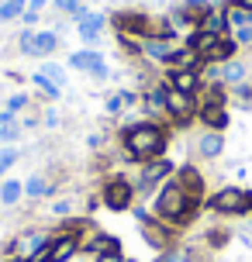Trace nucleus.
Returning a JSON list of instances; mask_svg holds the SVG:
<instances>
[{"instance_id":"7c9ffc66","label":"nucleus","mask_w":252,"mask_h":262,"mask_svg":"<svg viewBox=\"0 0 252 262\" xmlns=\"http://www.w3.org/2000/svg\"><path fill=\"white\" fill-rule=\"evenodd\" d=\"M17 45H21V52H25V55H35V31H31V28H25Z\"/></svg>"},{"instance_id":"ea45409f","label":"nucleus","mask_w":252,"mask_h":262,"mask_svg":"<svg viewBox=\"0 0 252 262\" xmlns=\"http://www.w3.org/2000/svg\"><path fill=\"white\" fill-rule=\"evenodd\" d=\"M69 210H73V207H69L66 200H59V204H55V214H69Z\"/></svg>"},{"instance_id":"4468645a","label":"nucleus","mask_w":252,"mask_h":262,"mask_svg":"<svg viewBox=\"0 0 252 262\" xmlns=\"http://www.w3.org/2000/svg\"><path fill=\"white\" fill-rule=\"evenodd\" d=\"M176 183L190 193V200H200V193H204V176H200L194 166H183V169H180V176H176Z\"/></svg>"},{"instance_id":"aec40b11","label":"nucleus","mask_w":252,"mask_h":262,"mask_svg":"<svg viewBox=\"0 0 252 262\" xmlns=\"http://www.w3.org/2000/svg\"><path fill=\"white\" fill-rule=\"evenodd\" d=\"M218 79H221V83H228V86H242V79H245V66H242L239 59H232V62L221 66Z\"/></svg>"},{"instance_id":"c756f323","label":"nucleus","mask_w":252,"mask_h":262,"mask_svg":"<svg viewBox=\"0 0 252 262\" xmlns=\"http://www.w3.org/2000/svg\"><path fill=\"white\" fill-rule=\"evenodd\" d=\"M38 73H41L45 79H49L52 86H59V90H62V83H66V76H62V69H59V66H52V62H49V66H41Z\"/></svg>"},{"instance_id":"4c0bfd02","label":"nucleus","mask_w":252,"mask_h":262,"mask_svg":"<svg viewBox=\"0 0 252 262\" xmlns=\"http://www.w3.org/2000/svg\"><path fill=\"white\" fill-rule=\"evenodd\" d=\"M45 4H49V0H28V11H35V14H38L41 7H45Z\"/></svg>"},{"instance_id":"a211bd4d","label":"nucleus","mask_w":252,"mask_h":262,"mask_svg":"<svg viewBox=\"0 0 252 262\" xmlns=\"http://www.w3.org/2000/svg\"><path fill=\"white\" fill-rule=\"evenodd\" d=\"M235 49H239V41H235V38H221L211 52L204 55V59H207V62H221V66H225V62L235 59Z\"/></svg>"},{"instance_id":"f8f14e48","label":"nucleus","mask_w":252,"mask_h":262,"mask_svg":"<svg viewBox=\"0 0 252 262\" xmlns=\"http://www.w3.org/2000/svg\"><path fill=\"white\" fill-rule=\"evenodd\" d=\"M197 152H200V159H218L225 152V135L221 131H204L197 142Z\"/></svg>"},{"instance_id":"20e7f679","label":"nucleus","mask_w":252,"mask_h":262,"mask_svg":"<svg viewBox=\"0 0 252 262\" xmlns=\"http://www.w3.org/2000/svg\"><path fill=\"white\" fill-rule=\"evenodd\" d=\"M200 121L207 124V131L228 128V111H225V100H221V90H211V100L200 104Z\"/></svg>"},{"instance_id":"39448f33","label":"nucleus","mask_w":252,"mask_h":262,"mask_svg":"<svg viewBox=\"0 0 252 262\" xmlns=\"http://www.w3.org/2000/svg\"><path fill=\"white\" fill-rule=\"evenodd\" d=\"M166 114L176 121H190L197 114V100L190 93H180V90H173V86H166Z\"/></svg>"},{"instance_id":"ddd939ff","label":"nucleus","mask_w":252,"mask_h":262,"mask_svg":"<svg viewBox=\"0 0 252 262\" xmlns=\"http://www.w3.org/2000/svg\"><path fill=\"white\" fill-rule=\"evenodd\" d=\"M76 249H80V238H76V235H59V238H52V249H49V262H66Z\"/></svg>"},{"instance_id":"bb28decb","label":"nucleus","mask_w":252,"mask_h":262,"mask_svg":"<svg viewBox=\"0 0 252 262\" xmlns=\"http://www.w3.org/2000/svg\"><path fill=\"white\" fill-rule=\"evenodd\" d=\"M17 135H21V124L14 118H4V114H0V142H14Z\"/></svg>"},{"instance_id":"58836bf2","label":"nucleus","mask_w":252,"mask_h":262,"mask_svg":"<svg viewBox=\"0 0 252 262\" xmlns=\"http://www.w3.org/2000/svg\"><path fill=\"white\" fill-rule=\"evenodd\" d=\"M21 21H25V25H35V21H38V14H35V11H25V14H21Z\"/></svg>"},{"instance_id":"a19ab883","label":"nucleus","mask_w":252,"mask_h":262,"mask_svg":"<svg viewBox=\"0 0 252 262\" xmlns=\"http://www.w3.org/2000/svg\"><path fill=\"white\" fill-rule=\"evenodd\" d=\"M124 262H135V259H124Z\"/></svg>"},{"instance_id":"f257e3e1","label":"nucleus","mask_w":252,"mask_h":262,"mask_svg":"<svg viewBox=\"0 0 252 262\" xmlns=\"http://www.w3.org/2000/svg\"><path fill=\"white\" fill-rule=\"evenodd\" d=\"M121 142H124V148H128L132 159H156L162 148H166V131H162L159 124L142 121V124H132V128L124 131Z\"/></svg>"},{"instance_id":"1a4fd4ad","label":"nucleus","mask_w":252,"mask_h":262,"mask_svg":"<svg viewBox=\"0 0 252 262\" xmlns=\"http://www.w3.org/2000/svg\"><path fill=\"white\" fill-rule=\"evenodd\" d=\"M114 25L121 28V35H128V31H132V35H142V38H152V35H156V31H152V21L142 17V14H118Z\"/></svg>"},{"instance_id":"a878e982","label":"nucleus","mask_w":252,"mask_h":262,"mask_svg":"<svg viewBox=\"0 0 252 262\" xmlns=\"http://www.w3.org/2000/svg\"><path fill=\"white\" fill-rule=\"evenodd\" d=\"M145 111H152V114H166V90H149L145 93Z\"/></svg>"},{"instance_id":"0eeeda50","label":"nucleus","mask_w":252,"mask_h":262,"mask_svg":"<svg viewBox=\"0 0 252 262\" xmlns=\"http://www.w3.org/2000/svg\"><path fill=\"white\" fill-rule=\"evenodd\" d=\"M138 217H142V235H145L149 245H152V249H170V245H173V231H170V228L156 224V221L145 214V210H142Z\"/></svg>"},{"instance_id":"6ab92c4d","label":"nucleus","mask_w":252,"mask_h":262,"mask_svg":"<svg viewBox=\"0 0 252 262\" xmlns=\"http://www.w3.org/2000/svg\"><path fill=\"white\" fill-rule=\"evenodd\" d=\"M200 31H207V35H225L228 31V14L225 11H207L200 17Z\"/></svg>"},{"instance_id":"393cba45","label":"nucleus","mask_w":252,"mask_h":262,"mask_svg":"<svg viewBox=\"0 0 252 262\" xmlns=\"http://www.w3.org/2000/svg\"><path fill=\"white\" fill-rule=\"evenodd\" d=\"M21 193H25V186L17 183V180L0 183V200H4V204H17V200H21Z\"/></svg>"},{"instance_id":"dca6fc26","label":"nucleus","mask_w":252,"mask_h":262,"mask_svg":"<svg viewBox=\"0 0 252 262\" xmlns=\"http://www.w3.org/2000/svg\"><path fill=\"white\" fill-rule=\"evenodd\" d=\"M200 62H204V59H200V52H197V49H190V45H183V49H176V52H173V59H170V69H197Z\"/></svg>"},{"instance_id":"412c9836","label":"nucleus","mask_w":252,"mask_h":262,"mask_svg":"<svg viewBox=\"0 0 252 262\" xmlns=\"http://www.w3.org/2000/svg\"><path fill=\"white\" fill-rule=\"evenodd\" d=\"M135 100H138V97H135L132 90H121V93H114V97L104 104V111H107V114H121V111H124V107H132Z\"/></svg>"},{"instance_id":"72a5a7b5","label":"nucleus","mask_w":252,"mask_h":262,"mask_svg":"<svg viewBox=\"0 0 252 262\" xmlns=\"http://www.w3.org/2000/svg\"><path fill=\"white\" fill-rule=\"evenodd\" d=\"M235 41H239V45H252V25L239 28V31H235Z\"/></svg>"},{"instance_id":"e433bc0d","label":"nucleus","mask_w":252,"mask_h":262,"mask_svg":"<svg viewBox=\"0 0 252 262\" xmlns=\"http://www.w3.org/2000/svg\"><path fill=\"white\" fill-rule=\"evenodd\" d=\"M162 262H194V259H190L186 252H170V255H166Z\"/></svg>"},{"instance_id":"f03ea898","label":"nucleus","mask_w":252,"mask_h":262,"mask_svg":"<svg viewBox=\"0 0 252 262\" xmlns=\"http://www.w3.org/2000/svg\"><path fill=\"white\" fill-rule=\"evenodd\" d=\"M194 204H197V200H190V193H186L176 180L166 183L159 190V196H156V210H159L162 221H170V224H186L194 217Z\"/></svg>"},{"instance_id":"9d476101","label":"nucleus","mask_w":252,"mask_h":262,"mask_svg":"<svg viewBox=\"0 0 252 262\" xmlns=\"http://www.w3.org/2000/svg\"><path fill=\"white\" fill-rule=\"evenodd\" d=\"M170 86L173 90H180V93H194L200 90V76H197V69H170Z\"/></svg>"},{"instance_id":"c9c22d12","label":"nucleus","mask_w":252,"mask_h":262,"mask_svg":"<svg viewBox=\"0 0 252 262\" xmlns=\"http://www.w3.org/2000/svg\"><path fill=\"white\" fill-rule=\"evenodd\" d=\"M235 93H239L242 104H249V100H252V86H245V83H242V86H235Z\"/></svg>"},{"instance_id":"b1692460","label":"nucleus","mask_w":252,"mask_h":262,"mask_svg":"<svg viewBox=\"0 0 252 262\" xmlns=\"http://www.w3.org/2000/svg\"><path fill=\"white\" fill-rule=\"evenodd\" d=\"M228 14V25H235V28H245L252 25V11H245V7H239V4H232V7H225Z\"/></svg>"},{"instance_id":"6e6552de","label":"nucleus","mask_w":252,"mask_h":262,"mask_svg":"<svg viewBox=\"0 0 252 262\" xmlns=\"http://www.w3.org/2000/svg\"><path fill=\"white\" fill-rule=\"evenodd\" d=\"M132 196H135V190H132V183H124V180H114V183L104 186V204L111 210H124L132 204Z\"/></svg>"},{"instance_id":"9b49d317","label":"nucleus","mask_w":252,"mask_h":262,"mask_svg":"<svg viewBox=\"0 0 252 262\" xmlns=\"http://www.w3.org/2000/svg\"><path fill=\"white\" fill-rule=\"evenodd\" d=\"M138 49H142L149 59H156V62H170L173 52H176L166 38H156V35H152V38H142V41H138Z\"/></svg>"},{"instance_id":"f704fd0d","label":"nucleus","mask_w":252,"mask_h":262,"mask_svg":"<svg viewBox=\"0 0 252 262\" xmlns=\"http://www.w3.org/2000/svg\"><path fill=\"white\" fill-rule=\"evenodd\" d=\"M97 262H124L118 255V249H111V252H100V255H97Z\"/></svg>"},{"instance_id":"2f4dec72","label":"nucleus","mask_w":252,"mask_h":262,"mask_svg":"<svg viewBox=\"0 0 252 262\" xmlns=\"http://www.w3.org/2000/svg\"><path fill=\"white\" fill-rule=\"evenodd\" d=\"M14 162H17V152H14V148H7V152H0V172H7L14 166Z\"/></svg>"},{"instance_id":"4be33fe9","label":"nucleus","mask_w":252,"mask_h":262,"mask_svg":"<svg viewBox=\"0 0 252 262\" xmlns=\"http://www.w3.org/2000/svg\"><path fill=\"white\" fill-rule=\"evenodd\" d=\"M55 45H59V35H52V31H35V55L55 52Z\"/></svg>"},{"instance_id":"423d86ee","label":"nucleus","mask_w":252,"mask_h":262,"mask_svg":"<svg viewBox=\"0 0 252 262\" xmlns=\"http://www.w3.org/2000/svg\"><path fill=\"white\" fill-rule=\"evenodd\" d=\"M69 66H73V69H83V73H93L97 79H104V76H107L104 55H100V52H90V49H83V52H73V55H69Z\"/></svg>"},{"instance_id":"2eb2a0df","label":"nucleus","mask_w":252,"mask_h":262,"mask_svg":"<svg viewBox=\"0 0 252 262\" xmlns=\"http://www.w3.org/2000/svg\"><path fill=\"white\" fill-rule=\"evenodd\" d=\"M173 172V162L170 159H159V162H152L145 172H142V190H152V186L159 183V180H166Z\"/></svg>"},{"instance_id":"c85d7f7f","label":"nucleus","mask_w":252,"mask_h":262,"mask_svg":"<svg viewBox=\"0 0 252 262\" xmlns=\"http://www.w3.org/2000/svg\"><path fill=\"white\" fill-rule=\"evenodd\" d=\"M28 107V97L25 93H14V97H7V107H4V118H14V114H21Z\"/></svg>"},{"instance_id":"f3484780","label":"nucleus","mask_w":252,"mask_h":262,"mask_svg":"<svg viewBox=\"0 0 252 262\" xmlns=\"http://www.w3.org/2000/svg\"><path fill=\"white\" fill-rule=\"evenodd\" d=\"M76 31H80L83 41H97L100 31H104V17H100V14H87L83 21H76Z\"/></svg>"},{"instance_id":"7ed1b4c3","label":"nucleus","mask_w":252,"mask_h":262,"mask_svg":"<svg viewBox=\"0 0 252 262\" xmlns=\"http://www.w3.org/2000/svg\"><path fill=\"white\" fill-rule=\"evenodd\" d=\"M211 207L218 214H249L252 210V193L249 190H239V186H225L211 196Z\"/></svg>"},{"instance_id":"cd10ccee","label":"nucleus","mask_w":252,"mask_h":262,"mask_svg":"<svg viewBox=\"0 0 252 262\" xmlns=\"http://www.w3.org/2000/svg\"><path fill=\"white\" fill-rule=\"evenodd\" d=\"M25 193L28 196H45L49 193V180H45V176H31L25 183Z\"/></svg>"},{"instance_id":"5701e85b","label":"nucleus","mask_w":252,"mask_h":262,"mask_svg":"<svg viewBox=\"0 0 252 262\" xmlns=\"http://www.w3.org/2000/svg\"><path fill=\"white\" fill-rule=\"evenodd\" d=\"M28 11V0H4L0 4V21H14Z\"/></svg>"},{"instance_id":"473e14b6","label":"nucleus","mask_w":252,"mask_h":262,"mask_svg":"<svg viewBox=\"0 0 252 262\" xmlns=\"http://www.w3.org/2000/svg\"><path fill=\"white\" fill-rule=\"evenodd\" d=\"M31 79H35V83H38V86H41V90H45V93H49V97H59V86H52V83H49V79L41 76V73H35V76H31Z\"/></svg>"}]
</instances>
